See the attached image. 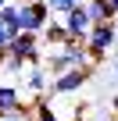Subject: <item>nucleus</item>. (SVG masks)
Instances as JSON below:
<instances>
[{
	"label": "nucleus",
	"instance_id": "13",
	"mask_svg": "<svg viewBox=\"0 0 118 121\" xmlns=\"http://www.w3.org/2000/svg\"><path fill=\"white\" fill-rule=\"evenodd\" d=\"M0 22H4L11 32H22V29H18V4H7L4 11H0Z\"/></svg>",
	"mask_w": 118,
	"mask_h": 121
},
{
	"label": "nucleus",
	"instance_id": "7",
	"mask_svg": "<svg viewBox=\"0 0 118 121\" xmlns=\"http://www.w3.org/2000/svg\"><path fill=\"white\" fill-rule=\"evenodd\" d=\"M22 107V82H0V114Z\"/></svg>",
	"mask_w": 118,
	"mask_h": 121
},
{
	"label": "nucleus",
	"instance_id": "17",
	"mask_svg": "<svg viewBox=\"0 0 118 121\" xmlns=\"http://www.w3.org/2000/svg\"><path fill=\"white\" fill-rule=\"evenodd\" d=\"M7 4H11V0H0V11H4V7H7Z\"/></svg>",
	"mask_w": 118,
	"mask_h": 121
},
{
	"label": "nucleus",
	"instance_id": "1",
	"mask_svg": "<svg viewBox=\"0 0 118 121\" xmlns=\"http://www.w3.org/2000/svg\"><path fill=\"white\" fill-rule=\"evenodd\" d=\"M54 11L47 7V0H29V4H18V29L22 32H36L43 36V29L50 25Z\"/></svg>",
	"mask_w": 118,
	"mask_h": 121
},
{
	"label": "nucleus",
	"instance_id": "12",
	"mask_svg": "<svg viewBox=\"0 0 118 121\" xmlns=\"http://www.w3.org/2000/svg\"><path fill=\"white\" fill-rule=\"evenodd\" d=\"M0 121H36L32 103H22V107H14V110H7V114H0Z\"/></svg>",
	"mask_w": 118,
	"mask_h": 121
},
{
	"label": "nucleus",
	"instance_id": "6",
	"mask_svg": "<svg viewBox=\"0 0 118 121\" xmlns=\"http://www.w3.org/2000/svg\"><path fill=\"white\" fill-rule=\"evenodd\" d=\"M50 82H54V75H50L47 68H39V64H32V71L22 78V86H25L32 96H54V93H50Z\"/></svg>",
	"mask_w": 118,
	"mask_h": 121
},
{
	"label": "nucleus",
	"instance_id": "18",
	"mask_svg": "<svg viewBox=\"0 0 118 121\" xmlns=\"http://www.w3.org/2000/svg\"><path fill=\"white\" fill-rule=\"evenodd\" d=\"M11 4H29V0H11Z\"/></svg>",
	"mask_w": 118,
	"mask_h": 121
},
{
	"label": "nucleus",
	"instance_id": "3",
	"mask_svg": "<svg viewBox=\"0 0 118 121\" xmlns=\"http://www.w3.org/2000/svg\"><path fill=\"white\" fill-rule=\"evenodd\" d=\"M90 71H93V68H68V71H61V75H54L50 93H54V96H75V93L90 82Z\"/></svg>",
	"mask_w": 118,
	"mask_h": 121
},
{
	"label": "nucleus",
	"instance_id": "8",
	"mask_svg": "<svg viewBox=\"0 0 118 121\" xmlns=\"http://www.w3.org/2000/svg\"><path fill=\"white\" fill-rule=\"evenodd\" d=\"M43 68H47L50 75H61V71L75 68V60H72V57H68V53H65L61 46H57V50H50V53H47V64H43Z\"/></svg>",
	"mask_w": 118,
	"mask_h": 121
},
{
	"label": "nucleus",
	"instance_id": "2",
	"mask_svg": "<svg viewBox=\"0 0 118 121\" xmlns=\"http://www.w3.org/2000/svg\"><path fill=\"white\" fill-rule=\"evenodd\" d=\"M114 46V22H97L86 36V50H90V60L93 64H100L104 53Z\"/></svg>",
	"mask_w": 118,
	"mask_h": 121
},
{
	"label": "nucleus",
	"instance_id": "15",
	"mask_svg": "<svg viewBox=\"0 0 118 121\" xmlns=\"http://www.w3.org/2000/svg\"><path fill=\"white\" fill-rule=\"evenodd\" d=\"M111 114H114V121H118V96L111 100Z\"/></svg>",
	"mask_w": 118,
	"mask_h": 121
},
{
	"label": "nucleus",
	"instance_id": "11",
	"mask_svg": "<svg viewBox=\"0 0 118 121\" xmlns=\"http://www.w3.org/2000/svg\"><path fill=\"white\" fill-rule=\"evenodd\" d=\"M43 36H47V43H50V50H54V46H61V43L68 39V32H65V25H61V22H50V25L43 29Z\"/></svg>",
	"mask_w": 118,
	"mask_h": 121
},
{
	"label": "nucleus",
	"instance_id": "14",
	"mask_svg": "<svg viewBox=\"0 0 118 121\" xmlns=\"http://www.w3.org/2000/svg\"><path fill=\"white\" fill-rule=\"evenodd\" d=\"M75 4H82V0H47V7L54 11V18H61V14H68Z\"/></svg>",
	"mask_w": 118,
	"mask_h": 121
},
{
	"label": "nucleus",
	"instance_id": "19",
	"mask_svg": "<svg viewBox=\"0 0 118 121\" xmlns=\"http://www.w3.org/2000/svg\"><path fill=\"white\" fill-rule=\"evenodd\" d=\"M72 121H82V114H75V117H72Z\"/></svg>",
	"mask_w": 118,
	"mask_h": 121
},
{
	"label": "nucleus",
	"instance_id": "5",
	"mask_svg": "<svg viewBox=\"0 0 118 121\" xmlns=\"http://www.w3.org/2000/svg\"><path fill=\"white\" fill-rule=\"evenodd\" d=\"M61 25H65V32H68L72 39H82V43H86V36H90V29H93V18H90V11H86V0L75 4L68 14H61Z\"/></svg>",
	"mask_w": 118,
	"mask_h": 121
},
{
	"label": "nucleus",
	"instance_id": "10",
	"mask_svg": "<svg viewBox=\"0 0 118 121\" xmlns=\"http://www.w3.org/2000/svg\"><path fill=\"white\" fill-rule=\"evenodd\" d=\"M50 100H54V96H36V100H32V114H36V121H61V117L54 114Z\"/></svg>",
	"mask_w": 118,
	"mask_h": 121
},
{
	"label": "nucleus",
	"instance_id": "16",
	"mask_svg": "<svg viewBox=\"0 0 118 121\" xmlns=\"http://www.w3.org/2000/svg\"><path fill=\"white\" fill-rule=\"evenodd\" d=\"M111 7H114V18H118V0H111Z\"/></svg>",
	"mask_w": 118,
	"mask_h": 121
},
{
	"label": "nucleus",
	"instance_id": "4",
	"mask_svg": "<svg viewBox=\"0 0 118 121\" xmlns=\"http://www.w3.org/2000/svg\"><path fill=\"white\" fill-rule=\"evenodd\" d=\"M7 53H11V57H22L25 64H39V60H43L39 36H36V32H18V36L7 43Z\"/></svg>",
	"mask_w": 118,
	"mask_h": 121
},
{
	"label": "nucleus",
	"instance_id": "9",
	"mask_svg": "<svg viewBox=\"0 0 118 121\" xmlns=\"http://www.w3.org/2000/svg\"><path fill=\"white\" fill-rule=\"evenodd\" d=\"M86 11H90L93 25H97V22H114V7H111V0H86Z\"/></svg>",
	"mask_w": 118,
	"mask_h": 121
}]
</instances>
